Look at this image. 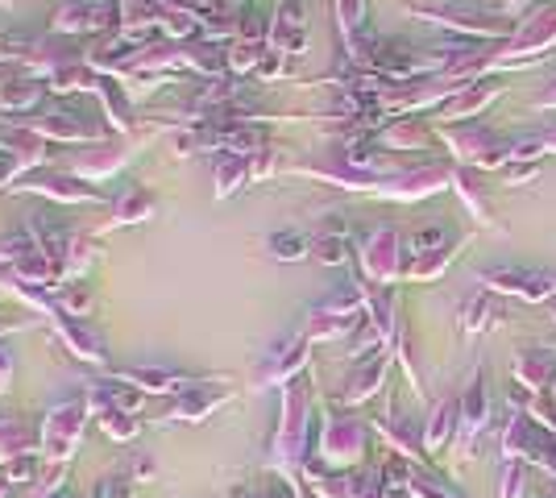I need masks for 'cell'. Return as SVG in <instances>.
Returning a JSON list of instances; mask_svg holds the SVG:
<instances>
[{"instance_id": "1", "label": "cell", "mask_w": 556, "mask_h": 498, "mask_svg": "<svg viewBox=\"0 0 556 498\" xmlns=\"http://www.w3.org/2000/svg\"><path fill=\"white\" fill-rule=\"evenodd\" d=\"M416 17L432 21V26L449 29V34H461L469 42H511L515 38V29L506 17L498 13H473V9H453V4H441V9H416Z\"/></svg>"}, {"instance_id": "2", "label": "cell", "mask_w": 556, "mask_h": 498, "mask_svg": "<svg viewBox=\"0 0 556 498\" xmlns=\"http://www.w3.org/2000/svg\"><path fill=\"white\" fill-rule=\"evenodd\" d=\"M544 51H556V0L552 4H531L523 26L515 29V38L498 46V63L494 67H515Z\"/></svg>"}, {"instance_id": "3", "label": "cell", "mask_w": 556, "mask_h": 498, "mask_svg": "<svg viewBox=\"0 0 556 498\" xmlns=\"http://www.w3.org/2000/svg\"><path fill=\"white\" fill-rule=\"evenodd\" d=\"M503 79L498 75H481V79H473V83H465V88L457 91L453 100L441 108V116L449 121V125H465V121H473V116H481L486 108H490L498 96H503Z\"/></svg>"}, {"instance_id": "4", "label": "cell", "mask_w": 556, "mask_h": 498, "mask_svg": "<svg viewBox=\"0 0 556 498\" xmlns=\"http://www.w3.org/2000/svg\"><path fill=\"white\" fill-rule=\"evenodd\" d=\"M453 175H457L453 166L428 162V166H419V170H407V175L391 179L382 187V195H391V200H424V195H432V192H444V187L453 183Z\"/></svg>"}, {"instance_id": "5", "label": "cell", "mask_w": 556, "mask_h": 498, "mask_svg": "<svg viewBox=\"0 0 556 498\" xmlns=\"http://www.w3.org/2000/svg\"><path fill=\"white\" fill-rule=\"evenodd\" d=\"M441 138L449 141V150L461 158V162H473L478 166L486 154L498 146V138H494V129H486V125H473V121H465V125H449V129H441Z\"/></svg>"}, {"instance_id": "6", "label": "cell", "mask_w": 556, "mask_h": 498, "mask_svg": "<svg viewBox=\"0 0 556 498\" xmlns=\"http://www.w3.org/2000/svg\"><path fill=\"white\" fill-rule=\"evenodd\" d=\"M361 257H366L369 279H378V282H391L394 274L403 270V257H399V237H394L391 229L374 233V237L366 241V249H361Z\"/></svg>"}, {"instance_id": "7", "label": "cell", "mask_w": 556, "mask_h": 498, "mask_svg": "<svg viewBox=\"0 0 556 498\" xmlns=\"http://www.w3.org/2000/svg\"><path fill=\"white\" fill-rule=\"evenodd\" d=\"M270 42H274V51H282V54H304L307 29H304V9H299V0H287V4L278 9L274 26H270Z\"/></svg>"}, {"instance_id": "8", "label": "cell", "mask_w": 556, "mask_h": 498, "mask_svg": "<svg viewBox=\"0 0 556 498\" xmlns=\"http://www.w3.org/2000/svg\"><path fill=\"white\" fill-rule=\"evenodd\" d=\"M374 71L386 79H411L419 71V54L403 42H378V51H374Z\"/></svg>"}, {"instance_id": "9", "label": "cell", "mask_w": 556, "mask_h": 498, "mask_svg": "<svg viewBox=\"0 0 556 498\" xmlns=\"http://www.w3.org/2000/svg\"><path fill=\"white\" fill-rule=\"evenodd\" d=\"M428 138L432 133L419 121H411V116H399V121H391L382 129V146H391V150H419Z\"/></svg>"}, {"instance_id": "10", "label": "cell", "mask_w": 556, "mask_h": 498, "mask_svg": "<svg viewBox=\"0 0 556 498\" xmlns=\"http://www.w3.org/2000/svg\"><path fill=\"white\" fill-rule=\"evenodd\" d=\"M453 187L461 192V200L469 204V212H473L481 225H490V220H494V204H490V195H486L478 183L469 179V170H457V175H453Z\"/></svg>"}, {"instance_id": "11", "label": "cell", "mask_w": 556, "mask_h": 498, "mask_svg": "<svg viewBox=\"0 0 556 498\" xmlns=\"http://www.w3.org/2000/svg\"><path fill=\"white\" fill-rule=\"evenodd\" d=\"M515 374L528 386H544L552 378V358H548V353H523V358L515 361Z\"/></svg>"}, {"instance_id": "12", "label": "cell", "mask_w": 556, "mask_h": 498, "mask_svg": "<svg viewBox=\"0 0 556 498\" xmlns=\"http://www.w3.org/2000/svg\"><path fill=\"white\" fill-rule=\"evenodd\" d=\"M453 257H457L453 245H444V249H432V254H419L416 262L407 266V274H411V279H436V274H441V270L449 266Z\"/></svg>"}, {"instance_id": "13", "label": "cell", "mask_w": 556, "mask_h": 498, "mask_svg": "<svg viewBox=\"0 0 556 498\" xmlns=\"http://www.w3.org/2000/svg\"><path fill=\"white\" fill-rule=\"evenodd\" d=\"M337 21H341L345 42L366 34V0H337Z\"/></svg>"}, {"instance_id": "14", "label": "cell", "mask_w": 556, "mask_h": 498, "mask_svg": "<svg viewBox=\"0 0 556 498\" xmlns=\"http://www.w3.org/2000/svg\"><path fill=\"white\" fill-rule=\"evenodd\" d=\"M481 282L490 291H506V295H523V282H528V270H511V266H498V270H486Z\"/></svg>"}, {"instance_id": "15", "label": "cell", "mask_w": 556, "mask_h": 498, "mask_svg": "<svg viewBox=\"0 0 556 498\" xmlns=\"http://www.w3.org/2000/svg\"><path fill=\"white\" fill-rule=\"evenodd\" d=\"M461 415H465L469 428H481V423H486V386H481V378L469 383L465 399H461Z\"/></svg>"}, {"instance_id": "16", "label": "cell", "mask_w": 556, "mask_h": 498, "mask_svg": "<svg viewBox=\"0 0 556 498\" xmlns=\"http://www.w3.org/2000/svg\"><path fill=\"white\" fill-rule=\"evenodd\" d=\"M312 254H316L320 262H329V266H341L345 257H349V249H345V233H320L316 241H312Z\"/></svg>"}, {"instance_id": "17", "label": "cell", "mask_w": 556, "mask_h": 498, "mask_svg": "<svg viewBox=\"0 0 556 498\" xmlns=\"http://www.w3.org/2000/svg\"><path fill=\"white\" fill-rule=\"evenodd\" d=\"M54 26L63 29V34H71V29H96V4H67Z\"/></svg>"}, {"instance_id": "18", "label": "cell", "mask_w": 556, "mask_h": 498, "mask_svg": "<svg viewBox=\"0 0 556 498\" xmlns=\"http://www.w3.org/2000/svg\"><path fill=\"white\" fill-rule=\"evenodd\" d=\"M270 254L282 257V262H299V257H307V241L299 233H274L270 237Z\"/></svg>"}, {"instance_id": "19", "label": "cell", "mask_w": 556, "mask_h": 498, "mask_svg": "<svg viewBox=\"0 0 556 498\" xmlns=\"http://www.w3.org/2000/svg\"><path fill=\"white\" fill-rule=\"evenodd\" d=\"M63 336L75 345V353H83V358H96L100 361L104 358V349H100V336L96 332H88V328H79V324H63Z\"/></svg>"}, {"instance_id": "20", "label": "cell", "mask_w": 556, "mask_h": 498, "mask_svg": "<svg viewBox=\"0 0 556 498\" xmlns=\"http://www.w3.org/2000/svg\"><path fill=\"white\" fill-rule=\"evenodd\" d=\"M461 415V407L457 403H441L436 407V420H432V432H428V448H441L444 436H449V428H453V420Z\"/></svg>"}, {"instance_id": "21", "label": "cell", "mask_w": 556, "mask_h": 498, "mask_svg": "<svg viewBox=\"0 0 556 498\" xmlns=\"http://www.w3.org/2000/svg\"><path fill=\"white\" fill-rule=\"evenodd\" d=\"M216 179H220V183H216V192L228 195L241 179H245V162H241V158H220V166H216Z\"/></svg>"}, {"instance_id": "22", "label": "cell", "mask_w": 556, "mask_h": 498, "mask_svg": "<svg viewBox=\"0 0 556 498\" xmlns=\"http://www.w3.org/2000/svg\"><path fill=\"white\" fill-rule=\"evenodd\" d=\"M228 63H233V71H258V67H262V46H253V42H241L237 51L228 54Z\"/></svg>"}, {"instance_id": "23", "label": "cell", "mask_w": 556, "mask_h": 498, "mask_svg": "<svg viewBox=\"0 0 556 498\" xmlns=\"http://www.w3.org/2000/svg\"><path fill=\"white\" fill-rule=\"evenodd\" d=\"M444 245H449V233L444 229H424V233H416V237H411V254H432V249H444Z\"/></svg>"}, {"instance_id": "24", "label": "cell", "mask_w": 556, "mask_h": 498, "mask_svg": "<svg viewBox=\"0 0 556 498\" xmlns=\"http://www.w3.org/2000/svg\"><path fill=\"white\" fill-rule=\"evenodd\" d=\"M146 212H150V195L146 192H133V195H125V200L116 204V217L121 220H141Z\"/></svg>"}, {"instance_id": "25", "label": "cell", "mask_w": 556, "mask_h": 498, "mask_svg": "<svg viewBox=\"0 0 556 498\" xmlns=\"http://www.w3.org/2000/svg\"><path fill=\"white\" fill-rule=\"evenodd\" d=\"M540 175V162H506L503 166V183L506 187H519V183H528Z\"/></svg>"}, {"instance_id": "26", "label": "cell", "mask_w": 556, "mask_h": 498, "mask_svg": "<svg viewBox=\"0 0 556 498\" xmlns=\"http://www.w3.org/2000/svg\"><path fill=\"white\" fill-rule=\"evenodd\" d=\"M29 38L21 29H0V59H13V54H26Z\"/></svg>"}, {"instance_id": "27", "label": "cell", "mask_w": 556, "mask_h": 498, "mask_svg": "<svg viewBox=\"0 0 556 498\" xmlns=\"http://www.w3.org/2000/svg\"><path fill=\"white\" fill-rule=\"evenodd\" d=\"M378 378H382V361H369L366 370H361V378H357V386L349 391V403H353V399H366L369 391L378 386Z\"/></svg>"}, {"instance_id": "28", "label": "cell", "mask_w": 556, "mask_h": 498, "mask_svg": "<svg viewBox=\"0 0 556 498\" xmlns=\"http://www.w3.org/2000/svg\"><path fill=\"white\" fill-rule=\"evenodd\" d=\"M506 162H511V146H503V141H498V146H494V150L478 162V170H503Z\"/></svg>"}, {"instance_id": "29", "label": "cell", "mask_w": 556, "mask_h": 498, "mask_svg": "<svg viewBox=\"0 0 556 498\" xmlns=\"http://www.w3.org/2000/svg\"><path fill=\"white\" fill-rule=\"evenodd\" d=\"M490 316H494V307H490V304H481V299H473V304H469V316H465V328H469V332H478Z\"/></svg>"}, {"instance_id": "30", "label": "cell", "mask_w": 556, "mask_h": 498, "mask_svg": "<svg viewBox=\"0 0 556 498\" xmlns=\"http://www.w3.org/2000/svg\"><path fill=\"white\" fill-rule=\"evenodd\" d=\"M4 104H13V108H26V104L38 100V88H9L4 96H0Z\"/></svg>"}, {"instance_id": "31", "label": "cell", "mask_w": 556, "mask_h": 498, "mask_svg": "<svg viewBox=\"0 0 556 498\" xmlns=\"http://www.w3.org/2000/svg\"><path fill=\"white\" fill-rule=\"evenodd\" d=\"M59 88H88L91 75L88 71H75V67H67V71H59V79H54Z\"/></svg>"}, {"instance_id": "32", "label": "cell", "mask_w": 556, "mask_h": 498, "mask_svg": "<svg viewBox=\"0 0 556 498\" xmlns=\"http://www.w3.org/2000/svg\"><path fill=\"white\" fill-rule=\"evenodd\" d=\"M96 498H129V486H125V478H108V482H100V490H96Z\"/></svg>"}, {"instance_id": "33", "label": "cell", "mask_w": 556, "mask_h": 498, "mask_svg": "<svg viewBox=\"0 0 556 498\" xmlns=\"http://www.w3.org/2000/svg\"><path fill=\"white\" fill-rule=\"evenodd\" d=\"M104 428H108L113 436H133V428H138V423H133V420H116V411H108Z\"/></svg>"}, {"instance_id": "34", "label": "cell", "mask_w": 556, "mask_h": 498, "mask_svg": "<svg viewBox=\"0 0 556 498\" xmlns=\"http://www.w3.org/2000/svg\"><path fill=\"white\" fill-rule=\"evenodd\" d=\"M536 108H556V83H552V88H544L540 96H536Z\"/></svg>"}, {"instance_id": "35", "label": "cell", "mask_w": 556, "mask_h": 498, "mask_svg": "<svg viewBox=\"0 0 556 498\" xmlns=\"http://www.w3.org/2000/svg\"><path fill=\"white\" fill-rule=\"evenodd\" d=\"M544 150H552V154H556V129H552V133H544Z\"/></svg>"}, {"instance_id": "36", "label": "cell", "mask_w": 556, "mask_h": 498, "mask_svg": "<svg viewBox=\"0 0 556 498\" xmlns=\"http://www.w3.org/2000/svg\"><path fill=\"white\" fill-rule=\"evenodd\" d=\"M506 4H511V9H523V4H531V0H506Z\"/></svg>"}]
</instances>
